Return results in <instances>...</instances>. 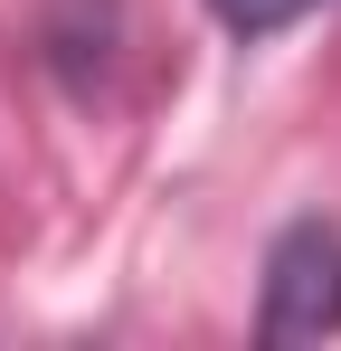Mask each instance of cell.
Wrapping results in <instances>:
<instances>
[{"mask_svg":"<svg viewBox=\"0 0 341 351\" xmlns=\"http://www.w3.org/2000/svg\"><path fill=\"white\" fill-rule=\"evenodd\" d=\"M266 342H323L341 332V228L332 219H294L266 247V313H256Z\"/></svg>","mask_w":341,"mask_h":351,"instance_id":"1","label":"cell"},{"mask_svg":"<svg viewBox=\"0 0 341 351\" xmlns=\"http://www.w3.org/2000/svg\"><path fill=\"white\" fill-rule=\"evenodd\" d=\"M209 10H218L227 38H275V29H294V19L323 10V0H209Z\"/></svg>","mask_w":341,"mask_h":351,"instance_id":"2","label":"cell"}]
</instances>
